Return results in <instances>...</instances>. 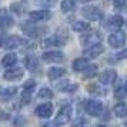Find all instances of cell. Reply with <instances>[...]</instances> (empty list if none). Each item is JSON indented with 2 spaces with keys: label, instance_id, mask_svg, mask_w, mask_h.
Returning <instances> with one entry per match:
<instances>
[{
  "label": "cell",
  "instance_id": "1",
  "mask_svg": "<svg viewBox=\"0 0 127 127\" xmlns=\"http://www.w3.org/2000/svg\"><path fill=\"white\" fill-rule=\"evenodd\" d=\"M126 39H127V36H126L124 32H121V30H114V32L109 36L107 41H109V44L113 47V49H120V47H123L126 44Z\"/></svg>",
  "mask_w": 127,
  "mask_h": 127
},
{
  "label": "cell",
  "instance_id": "2",
  "mask_svg": "<svg viewBox=\"0 0 127 127\" xmlns=\"http://www.w3.org/2000/svg\"><path fill=\"white\" fill-rule=\"evenodd\" d=\"M103 103L98 100H86L84 101V110L93 117H98L103 113Z\"/></svg>",
  "mask_w": 127,
  "mask_h": 127
},
{
  "label": "cell",
  "instance_id": "3",
  "mask_svg": "<svg viewBox=\"0 0 127 127\" xmlns=\"http://www.w3.org/2000/svg\"><path fill=\"white\" fill-rule=\"evenodd\" d=\"M81 13H83V16H84L87 20H90V22H97V20H100V19L103 17V12L96 6L84 7V9L81 10Z\"/></svg>",
  "mask_w": 127,
  "mask_h": 127
},
{
  "label": "cell",
  "instance_id": "4",
  "mask_svg": "<svg viewBox=\"0 0 127 127\" xmlns=\"http://www.w3.org/2000/svg\"><path fill=\"white\" fill-rule=\"evenodd\" d=\"M52 17V13L49 10H34V12L29 13V20L32 23H40V22H46Z\"/></svg>",
  "mask_w": 127,
  "mask_h": 127
},
{
  "label": "cell",
  "instance_id": "5",
  "mask_svg": "<svg viewBox=\"0 0 127 127\" xmlns=\"http://www.w3.org/2000/svg\"><path fill=\"white\" fill-rule=\"evenodd\" d=\"M70 119H71V107L70 106H64L59 110L57 117H56V123L63 126V124H67L70 123Z\"/></svg>",
  "mask_w": 127,
  "mask_h": 127
},
{
  "label": "cell",
  "instance_id": "6",
  "mask_svg": "<svg viewBox=\"0 0 127 127\" xmlns=\"http://www.w3.org/2000/svg\"><path fill=\"white\" fill-rule=\"evenodd\" d=\"M41 59L47 63H57V62L64 60V54L59 50H49V52H44L41 54Z\"/></svg>",
  "mask_w": 127,
  "mask_h": 127
},
{
  "label": "cell",
  "instance_id": "7",
  "mask_svg": "<svg viewBox=\"0 0 127 127\" xmlns=\"http://www.w3.org/2000/svg\"><path fill=\"white\" fill-rule=\"evenodd\" d=\"M117 79V73H116V70H104L101 74L98 76V81H100V84H104V86H109V84H113Z\"/></svg>",
  "mask_w": 127,
  "mask_h": 127
},
{
  "label": "cell",
  "instance_id": "8",
  "mask_svg": "<svg viewBox=\"0 0 127 127\" xmlns=\"http://www.w3.org/2000/svg\"><path fill=\"white\" fill-rule=\"evenodd\" d=\"M24 71L23 69H20V67H14V69H9L3 74V77H4V80L7 81H16V80H20L22 77H23Z\"/></svg>",
  "mask_w": 127,
  "mask_h": 127
},
{
  "label": "cell",
  "instance_id": "9",
  "mask_svg": "<svg viewBox=\"0 0 127 127\" xmlns=\"http://www.w3.org/2000/svg\"><path fill=\"white\" fill-rule=\"evenodd\" d=\"M36 114L41 119H49L53 114V106L50 103H43L36 107Z\"/></svg>",
  "mask_w": 127,
  "mask_h": 127
},
{
  "label": "cell",
  "instance_id": "10",
  "mask_svg": "<svg viewBox=\"0 0 127 127\" xmlns=\"http://www.w3.org/2000/svg\"><path fill=\"white\" fill-rule=\"evenodd\" d=\"M13 26V17L6 9L0 10V27L1 29H9Z\"/></svg>",
  "mask_w": 127,
  "mask_h": 127
},
{
  "label": "cell",
  "instance_id": "11",
  "mask_svg": "<svg viewBox=\"0 0 127 127\" xmlns=\"http://www.w3.org/2000/svg\"><path fill=\"white\" fill-rule=\"evenodd\" d=\"M104 47L100 44V43H97V44H94V46H90V47H86L84 49V56L89 59H94L97 57V56H100L101 53H103Z\"/></svg>",
  "mask_w": 127,
  "mask_h": 127
},
{
  "label": "cell",
  "instance_id": "12",
  "mask_svg": "<svg viewBox=\"0 0 127 127\" xmlns=\"http://www.w3.org/2000/svg\"><path fill=\"white\" fill-rule=\"evenodd\" d=\"M20 44H22V39L19 36H10V37H7L4 40L3 47L7 49V50H13V49H17Z\"/></svg>",
  "mask_w": 127,
  "mask_h": 127
},
{
  "label": "cell",
  "instance_id": "13",
  "mask_svg": "<svg viewBox=\"0 0 127 127\" xmlns=\"http://www.w3.org/2000/svg\"><path fill=\"white\" fill-rule=\"evenodd\" d=\"M22 29H23V32H24V33H26L27 36H30V37H37V36L40 34L41 32H43V29H39V27H36L34 23H32V22H30L29 24L23 26Z\"/></svg>",
  "mask_w": 127,
  "mask_h": 127
},
{
  "label": "cell",
  "instance_id": "14",
  "mask_svg": "<svg viewBox=\"0 0 127 127\" xmlns=\"http://www.w3.org/2000/svg\"><path fill=\"white\" fill-rule=\"evenodd\" d=\"M87 66H89V60L86 57H79L73 62V70L79 73H83L87 69Z\"/></svg>",
  "mask_w": 127,
  "mask_h": 127
},
{
  "label": "cell",
  "instance_id": "15",
  "mask_svg": "<svg viewBox=\"0 0 127 127\" xmlns=\"http://www.w3.org/2000/svg\"><path fill=\"white\" fill-rule=\"evenodd\" d=\"M16 92H17V89H16V87L0 89V100H1V101H9V100L16 94Z\"/></svg>",
  "mask_w": 127,
  "mask_h": 127
},
{
  "label": "cell",
  "instance_id": "16",
  "mask_svg": "<svg viewBox=\"0 0 127 127\" xmlns=\"http://www.w3.org/2000/svg\"><path fill=\"white\" fill-rule=\"evenodd\" d=\"M64 73H66V70L63 67H50L47 70V77L50 80H57L59 77H62Z\"/></svg>",
  "mask_w": 127,
  "mask_h": 127
},
{
  "label": "cell",
  "instance_id": "17",
  "mask_svg": "<svg viewBox=\"0 0 127 127\" xmlns=\"http://www.w3.org/2000/svg\"><path fill=\"white\" fill-rule=\"evenodd\" d=\"M109 23L110 24H107L110 29H114V30H119L124 24V20H123V17H121L120 14H114V16H111L110 17V20H109Z\"/></svg>",
  "mask_w": 127,
  "mask_h": 127
},
{
  "label": "cell",
  "instance_id": "18",
  "mask_svg": "<svg viewBox=\"0 0 127 127\" xmlns=\"http://www.w3.org/2000/svg\"><path fill=\"white\" fill-rule=\"evenodd\" d=\"M81 43H83V44H84L86 47L94 46V44L100 43V37L97 36V33H90V34H87L86 37L81 40Z\"/></svg>",
  "mask_w": 127,
  "mask_h": 127
},
{
  "label": "cell",
  "instance_id": "19",
  "mask_svg": "<svg viewBox=\"0 0 127 127\" xmlns=\"http://www.w3.org/2000/svg\"><path fill=\"white\" fill-rule=\"evenodd\" d=\"M71 29L74 30V32H77V33H84V32L90 30V24L87 23V22L79 20V22H74V23L71 24Z\"/></svg>",
  "mask_w": 127,
  "mask_h": 127
},
{
  "label": "cell",
  "instance_id": "20",
  "mask_svg": "<svg viewBox=\"0 0 127 127\" xmlns=\"http://www.w3.org/2000/svg\"><path fill=\"white\" fill-rule=\"evenodd\" d=\"M16 63H17V56H16L14 53L6 54V56L3 57V60H1V64H3L4 67H13Z\"/></svg>",
  "mask_w": 127,
  "mask_h": 127
},
{
  "label": "cell",
  "instance_id": "21",
  "mask_svg": "<svg viewBox=\"0 0 127 127\" xmlns=\"http://www.w3.org/2000/svg\"><path fill=\"white\" fill-rule=\"evenodd\" d=\"M77 0H63L62 1V12L63 13H70L76 9Z\"/></svg>",
  "mask_w": 127,
  "mask_h": 127
},
{
  "label": "cell",
  "instance_id": "22",
  "mask_svg": "<svg viewBox=\"0 0 127 127\" xmlns=\"http://www.w3.org/2000/svg\"><path fill=\"white\" fill-rule=\"evenodd\" d=\"M24 66H26V69H29V70H36L39 67V60L34 56H27L24 59Z\"/></svg>",
  "mask_w": 127,
  "mask_h": 127
},
{
  "label": "cell",
  "instance_id": "23",
  "mask_svg": "<svg viewBox=\"0 0 127 127\" xmlns=\"http://www.w3.org/2000/svg\"><path fill=\"white\" fill-rule=\"evenodd\" d=\"M114 114L117 117H126L127 116V104L126 103H119L114 106Z\"/></svg>",
  "mask_w": 127,
  "mask_h": 127
},
{
  "label": "cell",
  "instance_id": "24",
  "mask_svg": "<svg viewBox=\"0 0 127 127\" xmlns=\"http://www.w3.org/2000/svg\"><path fill=\"white\" fill-rule=\"evenodd\" d=\"M83 73H84V77L86 79H92V77H94V76L97 74V66L96 64H89L87 69Z\"/></svg>",
  "mask_w": 127,
  "mask_h": 127
},
{
  "label": "cell",
  "instance_id": "25",
  "mask_svg": "<svg viewBox=\"0 0 127 127\" xmlns=\"http://www.w3.org/2000/svg\"><path fill=\"white\" fill-rule=\"evenodd\" d=\"M87 90L92 93L93 96H104V94H106V90H104V89H101L100 86H97V84L89 86V87H87Z\"/></svg>",
  "mask_w": 127,
  "mask_h": 127
},
{
  "label": "cell",
  "instance_id": "26",
  "mask_svg": "<svg viewBox=\"0 0 127 127\" xmlns=\"http://www.w3.org/2000/svg\"><path fill=\"white\" fill-rule=\"evenodd\" d=\"M24 9H26V3L24 1H16V3L12 4V10L16 14H22L24 12Z\"/></svg>",
  "mask_w": 127,
  "mask_h": 127
},
{
  "label": "cell",
  "instance_id": "27",
  "mask_svg": "<svg viewBox=\"0 0 127 127\" xmlns=\"http://www.w3.org/2000/svg\"><path fill=\"white\" fill-rule=\"evenodd\" d=\"M37 97L39 98H52L53 97V92L50 90V89H47V87H43V89L39 90Z\"/></svg>",
  "mask_w": 127,
  "mask_h": 127
},
{
  "label": "cell",
  "instance_id": "28",
  "mask_svg": "<svg viewBox=\"0 0 127 127\" xmlns=\"http://www.w3.org/2000/svg\"><path fill=\"white\" fill-rule=\"evenodd\" d=\"M114 97H117V98L127 97V89H126V86H119V87H117V89H116V92H114Z\"/></svg>",
  "mask_w": 127,
  "mask_h": 127
},
{
  "label": "cell",
  "instance_id": "29",
  "mask_svg": "<svg viewBox=\"0 0 127 127\" xmlns=\"http://www.w3.org/2000/svg\"><path fill=\"white\" fill-rule=\"evenodd\" d=\"M63 41L60 40V37L59 36H52V37H49L46 40V44H49V46H59V44H62Z\"/></svg>",
  "mask_w": 127,
  "mask_h": 127
},
{
  "label": "cell",
  "instance_id": "30",
  "mask_svg": "<svg viewBox=\"0 0 127 127\" xmlns=\"http://www.w3.org/2000/svg\"><path fill=\"white\" fill-rule=\"evenodd\" d=\"M24 92H33V89L36 87V81L34 80H27V81H24Z\"/></svg>",
  "mask_w": 127,
  "mask_h": 127
},
{
  "label": "cell",
  "instance_id": "31",
  "mask_svg": "<svg viewBox=\"0 0 127 127\" xmlns=\"http://www.w3.org/2000/svg\"><path fill=\"white\" fill-rule=\"evenodd\" d=\"M84 124H86V120L83 117H79L76 121H73V127H84Z\"/></svg>",
  "mask_w": 127,
  "mask_h": 127
},
{
  "label": "cell",
  "instance_id": "32",
  "mask_svg": "<svg viewBox=\"0 0 127 127\" xmlns=\"http://www.w3.org/2000/svg\"><path fill=\"white\" fill-rule=\"evenodd\" d=\"M77 89H79V86H77V84H71V86H70V84H67V86H66V89H64L63 92H67V93H73V92H76Z\"/></svg>",
  "mask_w": 127,
  "mask_h": 127
},
{
  "label": "cell",
  "instance_id": "33",
  "mask_svg": "<svg viewBox=\"0 0 127 127\" xmlns=\"http://www.w3.org/2000/svg\"><path fill=\"white\" fill-rule=\"evenodd\" d=\"M10 119V116H9V113H6L4 110L0 109V120H9Z\"/></svg>",
  "mask_w": 127,
  "mask_h": 127
},
{
  "label": "cell",
  "instance_id": "34",
  "mask_svg": "<svg viewBox=\"0 0 127 127\" xmlns=\"http://www.w3.org/2000/svg\"><path fill=\"white\" fill-rule=\"evenodd\" d=\"M117 57H119V59H127V47L124 49V50H121V52L117 54Z\"/></svg>",
  "mask_w": 127,
  "mask_h": 127
},
{
  "label": "cell",
  "instance_id": "35",
  "mask_svg": "<svg viewBox=\"0 0 127 127\" xmlns=\"http://www.w3.org/2000/svg\"><path fill=\"white\" fill-rule=\"evenodd\" d=\"M114 1H116L117 6H123V4H126L127 3V0H114Z\"/></svg>",
  "mask_w": 127,
  "mask_h": 127
},
{
  "label": "cell",
  "instance_id": "36",
  "mask_svg": "<svg viewBox=\"0 0 127 127\" xmlns=\"http://www.w3.org/2000/svg\"><path fill=\"white\" fill-rule=\"evenodd\" d=\"M41 127H57V123H47V124H44Z\"/></svg>",
  "mask_w": 127,
  "mask_h": 127
},
{
  "label": "cell",
  "instance_id": "37",
  "mask_svg": "<svg viewBox=\"0 0 127 127\" xmlns=\"http://www.w3.org/2000/svg\"><path fill=\"white\" fill-rule=\"evenodd\" d=\"M81 3H89V1H93V0H80Z\"/></svg>",
  "mask_w": 127,
  "mask_h": 127
},
{
  "label": "cell",
  "instance_id": "38",
  "mask_svg": "<svg viewBox=\"0 0 127 127\" xmlns=\"http://www.w3.org/2000/svg\"><path fill=\"white\" fill-rule=\"evenodd\" d=\"M0 47H1V39H0Z\"/></svg>",
  "mask_w": 127,
  "mask_h": 127
},
{
  "label": "cell",
  "instance_id": "39",
  "mask_svg": "<svg viewBox=\"0 0 127 127\" xmlns=\"http://www.w3.org/2000/svg\"><path fill=\"white\" fill-rule=\"evenodd\" d=\"M124 86H126V89H127V83H126V84H124Z\"/></svg>",
  "mask_w": 127,
  "mask_h": 127
},
{
  "label": "cell",
  "instance_id": "40",
  "mask_svg": "<svg viewBox=\"0 0 127 127\" xmlns=\"http://www.w3.org/2000/svg\"><path fill=\"white\" fill-rule=\"evenodd\" d=\"M97 127H104V126H97Z\"/></svg>",
  "mask_w": 127,
  "mask_h": 127
}]
</instances>
